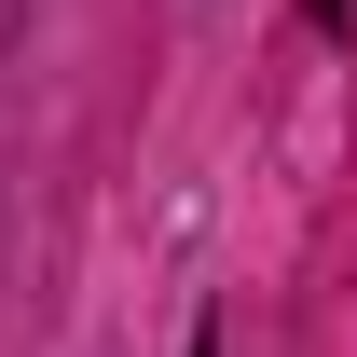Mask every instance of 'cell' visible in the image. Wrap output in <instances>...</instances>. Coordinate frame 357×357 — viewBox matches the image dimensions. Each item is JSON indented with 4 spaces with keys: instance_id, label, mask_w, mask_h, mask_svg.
<instances>
[{
    "instance_id": "obj_1",
    "label": "cell",
    "mask_w": 357,
    "mask_h": 357,
    "mask_svg": "<svg viewBox=\"0 0 357 357\" xmlns=\"http://www.w3.org/2000/svg\"><path fill=\"white\" fill-rule=\"evenodd\" d=\"M192 357H220V316H206V330H192Z\"/></svg>"
}]
</instances>
